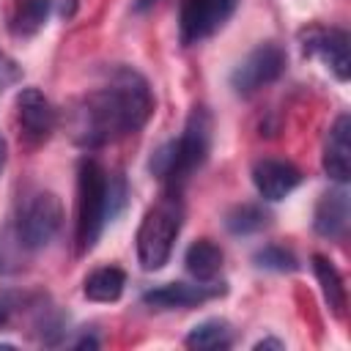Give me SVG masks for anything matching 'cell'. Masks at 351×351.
I'll use <instances>...</instances> for the list:
<instances>
[{
  "label": "cell",
  "instance_id": "1",
  "mask_svg": "<svg viewBox=\"0 0 351 351\" xmlns=\"http://www.w3.org/2000/svg\"><path fill=\"white\" fill-rule=\"evenodd\" d=\"M154 99L148 82L134 69H118L107 85L93 90L80 110L77 140L85 145H104L145 126Z\"/></svg>",
  "mask_w": 351,
  "mask_h": 351
},
{
  "label": "cell",
  "instance_id": "2",
  "mask_svg": "<svg viewBox=\"0 0 351 351\" xmlns=\"http://www.w3.org/2000/svg\"><path fill=\"white\" fill-rule=\"evenodd\" d=\"M208 134H211V121H208L206 110L195 107L181 137L154 154L151 170L162 181H167L170 192H178L181 184L203 165V159L208 154Z\"/></svg>",
  "mask_w": 351,
  "mask_h": 351
},
{
  "label": "cell",
  "instance_id": "3",
  "mask_svg": "<svg viewBox=\"0 0 351 351\" xmlns=\"http://www.w3.org/2000/svg\"><path fill=\"white\" fill-rule=\"evenodd\" d=\"M181 200L178 192H167L159 197L143 217L137 228V261L145 271H159L173 252V244L181 233Z\"/></svg>",
  "mask_w": 351,
  "mask_h": 351
},
{
  "label": "cell",
  "instance_id": "4",
  "mask_svg": "<svg viewBox=\"0 0 351 351\" xmlns=\"http://www.w3.org/2000/svg\"><path fill=\"white\" fill-rule=\"evenodd\" d=\"M110 178L96 159H82L77 170V250L88 252L110 219Z\"/></svg>",
  "mask_w": 351,
  "mask_h": 351
},
{
  "label": "cell",
  "instance_id": "5",
  "mask_svg": "<svg viewBox=\"0 0 351 351\" xmlns=\"http://www.w3.org/2000/svg\"><path fill=\"white\" fill-rule=\"evenodd\" d=\"M285 71V52L277 44H258L230 74V85L236 93L250 96L263 85H271Z\"/></svg>",
  "mask_w": 351,
  "mask_h": 351
},
{
  "label": "cell",
  "instance_id": "6",
  "mask_svg": "<svg viewBox=\"0 0 351 351\" xmlns=\"http://www.w3.org/2000/svg\"><path fill=\"white\" fill-rule=\"evenodd\" d=\"M239 0H184L178 16V36L181 44H200L203 38L214 36L236 11Z\"/></svg>",
  "mask_w": 351,
  "mask_h": 351
},
{
  "label": "cell",
  "instance_id": "7",
  "mask_svg": "<svg viewBox=\"0 0 351 351\" xmlns=\"http://www.w3.org/2000/svg\"><path fill=\"white\" fill-rule=\"evenodd\" d=\"M63 219L60 200L52 192H38L19 217V244L27 250H41L52 241Z\"/></svg>",
  "mask_w": 351,
  "mask_h": 351
},
{
  "label": "cell",
  "instance_id": "8",
  "mask_svg": "<svg viewBox=\"0 0 351 351\" xmlns=\"http://www.w3.org/2000/svg\"><path fill=\"white\" fill-rule=\"evenodd\" d=\"M302 49L304 55H315L324 66L346 82L351 77V52H348V33L340 27H307L302 30Z\"/></svg>",
  "mask_w": 351,
  "mask_h": 351
},
{
  "label": "cell",
  "instance_id": "9",
  "mask_svg": "<svg viewBox=\"0 0 351 351\" xmlns=\"http://www.w3.org/2000/svg\"><path fill=\"white\" fill-rule=\"evenodd\" d=\"M16 115L25 137L30 143H41L55 129V110L49 99L38 88H22L16 96Z\"/></svg>",
  "mask_w": 351,
  "mask_h": 351
},
{
  "label": "cell",
  "instance_id": "10",
  "mask_svg": "<svg viewBox=\"0 0 351 351\" xmlns=\"http://www.w3.org/2000/svg\"><path fill=\"white\" fill-rule=\"evenodd\" d=\"M302 181L299 167L285 159H261L252 167V184L263 200H282Z\"/></svg>",
  "mask_w": 351,
  "mask_h": 351
},
{
  "label": "cell",
  "instance_id": "11",
  "mask_svg": "<svg viewBox=\"0 0 351 351\" xmlns=\"http://www.w3.org/2000/svg\"><path fill=\"white\" fill-rule=\"evenodd\" d=\"M321 165L332 181H337V184L348 181V176H351V118L346 112L337 115V121L332 123V129L326 134Z\"/></svg>",
  "mask_w": 351,
  "mask_h": 351
},
{
  "label": "cell",
  "instance_id": "12",
  "mask_svg": "<svg viewBox=\"0 0 351 351\" xmlns=\"http://www.w3.org/2000/svg\"><path fill=\"white\" fill-rule=\"evenodd\" d=\"M222 293V288L217 285H208V282H167V285H159V288H151L143 302L148 307H159V310H173V307H192V304H200V302H208L211 296Z\"/></svg>",
  "mask_w": 351,
  "mask_h": 351
},
{
  "label": "cell",
  "instance_id": "13",
  "mask_svg": "<svg viewBox=\"0 0 351 351\" xmlns=\"http://www.w3.org/2000/svg\"><path fill=\"white\" fill-rule=\"evenodd\" d=\"M313 228L324 239H340L348 228V195L343 189H332L321 195L315 214H313Z\"/></svg>",
  "mask_w": 351,
  "mask_h": 351
},
{
  "label": "cell",
  "instance_id": "14",
  "mask_svg": "<svg viewBox=\"0 0 351 351\" xmlns=\"http://www.w3.org/2000/svg\"><path fill=\"white\" fill-rule=\"evenodd\" d=\"M313 271H315V280L321 285V293H324V302L326 307L340 318L346 313V285H343V274L337 271V266L324 258V255H313Z\"/></svg>",
  "mask_w": 351,
  "mask_h": 351
},
{
  "label": "cell",
  "instance_id": "15",
  "mask_svg": "<svg viewBox=\"0 0 351 351\" xmlns=\"http://www.w3.org/2000/svg\"><path fill=\"white\" fill-rule=\"evenodd\" d=\"M184 263H186V271L197 282H211L222 269V250L208 239H197L189 244Z\"/></svg>",
  "mask_w": 351,
  "mask_h": 351
},
{
  "label": "cell",
  "instance_id": "16",
  "mask_svg": "<svg viewBox=\"0 0 351 351\" xmlns=\"http://www.w3.org/2000/svg\"><path fill=\"white\" fill-rule=\"evenodd\" d=\"M126 285V274L118 266H101L85 277V296L90 302H118Z\"/></svg>",
  "mask_w": 351,
  "mask_h": 351
},
{
  "label": "cell",
  "instance_id": "17",
  "mask_svg": "<svg viewBox=\"0 0 351 351\" xmlns=\"http://www.w3.org/2000/svg\"><path fill=\"white\" fill-rule=\"evenodd\" d=\"M233 340L230 335V326L219 318H211V321H203L197 326L189 329L186 335V346L195 348V351H217V348H228Z\"/></svg>",
  "mask_w": 351,
  "mask_h": 351
},
{
  "label": "cell",
  "instance_id": "18",
  "mask_svg": "<svg viewBox=\"0 0 351 351\" xmlns=\"http://www.w3.org/2000/svg\"><path fill=\"white\" fill-rule=\"evenodd\" d=\"M49 8H52V0H22L11 16V33L22 38L38 33L49 16Z\"/></svg>",
  "mask_w": 351,
  "mask_h": 351
},
{
  "label": "cell",
  "instance_id": "19",
  "mask_svg": "<svg viewBox=\"0 0 351 351\" xmlns=\"http://www.w3.org/2000/svg\"><path fill=\"white\" fill-rule=\"evenodd\" d=\"M269 222V214L255 206V203H241V206H233L225 217V228L233 233V236H250V233H258L263 225Z\"/></svg>",
  "mask_w": 351,
  "mask_h": 351
},
{
  "label": "cell",
  "instance_id": "20",
  "mask_svg": "<svg viewBox=\"0 0 351 351\" xmlns=\"http://www.w3.org/2000/svg\"><path fill=\"white\" fill-rule=\"evenodd\" d=\"M255 263L263 266V269H274V271H293V269H296L293 252L285 250V247H277V244L263 247V250L255 255Z\"/></svg>",
  "mask_w": 351,
  "mask_h": 351
},
{
  "label": "cell",
  "instance_id": "21",
  "mask_svg": "<svg viewBox=\"0 0 351 351\" xmlns=\"http://www.w3.org/2000/svg\"><path fill=\"white\" fill-rule=\"evenodd\" d=\"M22 80V66L11 58V55H5L3 49H0V93L5 90V88H11V85H16Z\"/></svg>",
  "mask_w": 351,
  "mask_h": 351
},
{
  "label": "cell",
  "instance_id": "22",
  "mask_svg": "<svg viewBox=\"0 0 351 351\" xmlns=\"http://www.w3.org/2000/svg\"><path fill=\"white\" fill-rule=\"evenodd\" d=\"M5 159H8V145H5V140L0 137V173H3V167H5Z\"/></svg>",
  "mask_w": 351,
  "mask_h": 351
},
{
  "label": "cell",
  "instance_id": "23",
  "mask_svg": "<svg viewBox=\"0 0 351 351\" xmlns=\"http://www.w3.org/2000/svg\"><path fill=\"white\" fill-rule=\"evenodd\" d=\"M255 348H282V343L280 340H261V343H255Z\"/></svg>",
  "mask_w": 351,
  "mask_h": 351
},
{
  "label": "cell",
  "instance_id": "24",
  "mask_svg": "<svg viewBox=\"0 0 351 351\" xmlns=\"http://www.w3.org/2000/svg\"><path fill=\"white\" fill-rule=\"evenodd\" d=\"M156 3H159V0H137L134 8H137V11H148V8H154Z\"/></svg>",
  "mask_w": 351,
  "mask_h": 351
}]
</instances>
